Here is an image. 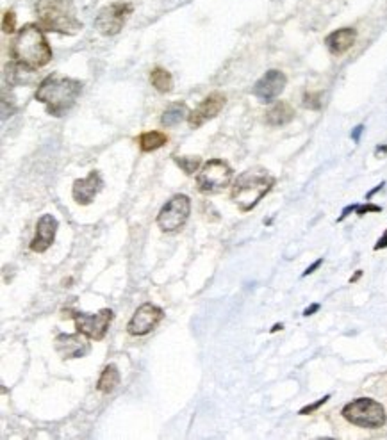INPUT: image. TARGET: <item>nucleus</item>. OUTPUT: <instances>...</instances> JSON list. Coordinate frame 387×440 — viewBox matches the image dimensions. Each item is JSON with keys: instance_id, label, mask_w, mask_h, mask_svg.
<instances>
[{"instance_id": "obj_13", "label": "nucleus", "mask_w": 387, "mask_h": 440, "mask_svg": "<svg viewBox=\"0 0 387 440\" xmlns=\"http://www.w3.org/2000/svg\"><path fill=\"white\" fill-rule=\"evenodd\" d=\"M225 102H227L225 95H221V93H211L209 97L203 98L202 104H200L197 109L190 113V116H188V124H190V127L191 128L202 127L206 121L216 118V116L220 115V111L225 107Z\"/></svg>"}, {"instance_id": "obj_19", "label": "nucleus", "mask_w": 387, "mask_h": 440, "mask_svg": "<svg viewBox=\"0 0 387 440\" xmlns=\"http://www.w3.org/2000/svg\"><path fill=\"white\" fill-rule=\"evenodd\" d=\"M141 152H154L159 150L161 146H164L168 143L166 134L159 132V130H150V132H143L137 137Z\"/></svg>"}, {"instance_id": "obj_24", "label": "nucleus", "mask_w": 387, "mask_h": 440, "mask_svg": "<svg viewBox=\"0 0 387 440\" xmlns=\"http://www.w3.org/2000/svg\"><path fill=\"white\" fill-rule=\"evenodd\" d=\"M2 31L8 32V34H13L16 31V14L13 11H8L4 13V18H2Z\"/></svg>"}, {"instance_id": "obj_16", "label": "nucleus", "mask_w": 387, "mask_h": 440, "mask_svg": "<svg viewBox=\"0 0 387 440\" xmlns=\"http://www.w3.org/2000/svg\"><path fill=\"white\" fill-rule=\"evenodd\" d=\"M355 38H357L355 29H352V27H344V29H338V31H334L332 34L327 36L325 45H327V49L334 54V56H341V54H344L346 50L352 49L353 43H355Z\"/></svg>"}, {"instance_id": "obj_5", "label": "nucleus", "mask_w": 387, "mask_h": 440, "mask_svg": "<svg viewBox=\"0 0 387 440\" xmlns=\"http://www.w3.org/2000/svg\"><path fill=\"white\" fill-rule=\"evenodd\" d=\"M341 414L348 423L359 428H368V430H377V428L384 426L387 419L384 406L371 397H359V400L348 403Z\"/></svg>"}, {"instance_id": "obj_10", "label": "nucleus", "mask_w": 387, "mask_h": 440, "mask_svg": "<svg viewBox=\"0 0 387 440\" xmlns=\"http://www.w3.org/2000/svg\"><path fill=\"white\" fill-rule=\"evenodd\" d=\"M163 317L164 312L157 305L143 303L137 308L136 312H134V316L131 317V321H129L127 325V332L131 335H136V337L150 334L159 323L163 321Z\"/></svg>"}, {"instance_id": "obj_1", "label": "nucleus", "mask_w": 387, "mask_h": 440, "mask_svg": "<svg viewBox=\"0 0 387 440\" xmlns=\"http://www.w3.org/2000/svg\"><path fill=\"white\" fill-rule=\"evenodd\" d=\"M80 93H82V82L65 75L52 73L38 84L34 97L47 107L49 115L59 118L75 106Z\"/></svg>"}, {"instance_id": "obj_29", "label": "nucleus", "mask_w": 387, "mask_h": 440, "mask_svg": "<svg viewBox=\"0 0 387 440\" xmlns=\"http://www.w3.org/2000/svg\"><path fill=\"white\" fill-rule=\"evenodd\" d=\"M364 132V125H357L355 128H353V132H352V139L355 143H359L361 141V134Z\"/></svg>"}, {"instance_id": "obj_30", "label": "nucleus", "mask_w": 387, "mask_h": 440, "mask_svg": "<svg viewBox=\"0 0 387 440\" xmlns=\"http://www.w3.org/2000/svg\"><path fill=\"white\" fill-rule=\"evenodd\" d=\"M384 248H387V230L382 233V238H380L379 241H377V244H375V251L384 250Z\"/></svg>"}, {"instance_id": "obj_31", "label": "nucleus", "mask_w": 387, "mask_h": 440, "mask_svg": "<svg viewBox=\"0 0 387 440\" xmlns=\"http://www.w3.org/2000/svg\"><path fill=\"white\" fill-rule=\"evenodd\" d=\"M318 310H320V303H313V305H311V307L305 308V310H304V316H305V317L313 316V314L318 312Z\"/></svg>"}, {"instance_id": "obj_2", "label": "nucleus", "mask_w": 387, "mask_h": 440, "mask_svg": "<svg viewBox=\"0 0 387 440\" xmlns=\"http://www.w3.org/2000/svg\"><path fill=\"white\" fill-rule=\"evenodd\" d=\"M11 58L16 59L29 68H38L49 65L52 59V49L45 38L41 27L34 23H27L20 29L14 40L11 41Z\"/></svg>"}, {"instance_id": "obj_34", "label": "nucleus", "mask_w": 387, "mask_h": 440, "mask_svg": "<svg viewBox=\"0 0 387 440\" xmlns=\"http://www.w3.org/2000/svg\"><path fill=\"white\" fill-rule=\"evenodd\" d=\"M282 328H284V325H282V323H277V325H275V326H273V328H272V334H275V332L282 330Z\"/></svg>"}, {"instance_id": "obj_22", "label": "nucleus", "mask_w": 387, "mask_h": 440, "mask_svg": "<svg viewBox=\"0 0 387 440\" xmlns=\"http://www.w3.org/2000/svg\"><path fill=\"white\" fill-rule=\"evenodd\" d=\"M186 116L190 115H188V109H186L184 104H173L163 113L161 124H163V127H175V125L181 124Z\"/></svg>"}, {"instance_id": "obj_11", "label": "nucleus", "mask_w": 387, "mask_h": 440, "mask_svg": "<svg viewBox=\"0 0 387 440\" xmlns=\"http://www.w3.org/2000/svg\"><path fill=\"white\" fill-rule=\"evenodd\" d=\"M54 348L63 360H71V358L86 357L91 351V344L88 343L86 335L77 332V334L58 335L54 340Z\"/></svg>"}, {"instance_id": "obj_21", "label": "nucleus", "mask_w": 387, "mask_h": 440, "mask_svg": "<svg viewBox=\"0 0 387 440\" xmlns=\"http://www.w3.org/2000/svg\"><path fill=\"white\" fill-rule=\"evenodd\" d=\"M150 82L159 93H170L173 89V77L164 68H154L150 73Z\"/></svg>"}, {"instance_id": "obj_25", "label": "nucleus", "mask_w": 387, "mask_h": 440, "mask_svg": "<svg viewBox=\"0 0 387 440\" xmlns=\"http://www.w3.org/2000/svg\"><path fill=\"white\" fill-rule=\"evenodd\" d=\"M320 93H307L305 95V100H304V106L309 107V109H320L322 107V102H320Z\"/></svg>"}, {"instance_id": "obj_8", "label": "nucleus", "mask_w": 387, "mask_h": 440, "mask_svg": "<svg viewBox=\"0 0 387 440\" xmlns=\"http://www.w3.org/2000/svg\"><path fill=\"white\" fill-rule=\"evenodd\" d=\"M132 13V5L124 0L113 2V4L106 5L98 11V16L95 20L98 32L104 36H115L124 29L125 22H127L129 14Z\"/></svg>"}, {"instance_id": "obj_3", "label": "nucleus", "mask_w": 387, "mask_h": 440, "mask_svg": "<svg viewBox=\"0 0 387 440\" xmlns=\"http://www.w3.org/2000/svg\"><path fill=\"white\" fill-rule=\"evenodd\" d=\"M36 16L45 31L74 36L82 29V23L77 18L74 0H38Z\"/></svg>"}, {"instance_id": "obj_32", "label": "nucleus", "mask_w": 387, "mask_h": 440, "mask_svg": "<svg viewBox=\"0 0 387 440\" xmlns=\"http://www.w3.org/2000/svg\"><path fill=\"white\" fill-rule=\"evenodd\" d=\"M384 185H386V184H384V182H382V184H379V185H377V187H375V189H373V191H370V193L366 194V198L370 200V198H371V196H373V194H375V193H379V191H380V189H382Z\"/></svg>"}, {"instance_id": "obj_12", "label": "nucleus", "mask_w": 387, "mask_h": 440, "mask_svg": "<svg viewBox=\"0 0 387 440\" xmlns=\"http://www.w3.org/2000/svg\"><path fill=\"white\" fill-rule=\"evenodd\" d=\"M286 84H287L286 75L282 73L280 70H269L266 71L259 80H257L254 89H252V93H254V97L259 98V102H263V104H269V102L275 100V98L284 91Z\"/></svg>"}, {"instance_id": "obj_26", "label": "nucleus", "mask_w": 387, "mask_h": 440, "mask_svg": "<svg viewBox=\"0 0 387 440\" xmlns=\"http://www.w3.org/2000/svg\"><path fill=\"white\" fill-rule=\"evenodd\" d=\"M330 400V396H323L322 400H318L316 403H311V405H307V406H304V408L300 410L298 414L300 415H309V414H313V412H316L318 408H320V406H323L327 403V401Z\"/></svg>"}, {"instance_id": "obj_14", "label": "nucleus", "mask_w": 387, "mask_h": 440, "mask_svg": "<svg viewBox=\"0 0 387 440\" xmlns=\"http://www.w3.org/2000/svg\"><path fill=\"white\" fill-rule=\"evenodd\" d=\"M58 220L52 214H43L36 224V235L31 241V250L36 253H43L52 246L56 232H58Z\"/></svg>"}, {"instance_id": "obj_6", "label": "nucleus", "mask_w": 387, "mask_h": 440, "mask_svg": "<svg viewBox=\"0 0 387 440\" xmlns=\"http://www.w3.org/2000/svg\"><path fill=\"white\" fill-rule=\"evenodd\" d=\"M230 181H232V167L221 159L207 161L197 175L198 189L206 194L220 193L230 184Z\"/></svg>"}, {"instance_id": "obj_15", "label": "nucleus", "mask_w": 387, "mask_h": 440, "mask_svg": "<svg viewBox=\"0 0 387 440\" xmlns=\"http://www.w3.org/2000/svg\"><path fill=\"white\" fill-rule=\"evenodd\" d=\"M102 185H104V182H102L100 173L91 172L88 176L74 182V187H71L74 200L79 205H89L95 200V196L100 193Z\"/></svg>"}, {"instance_id": "obj_17", "label": "nucleus", "mask_w": 387, "mask_h": 440, "mask_svg": "<svg viewBox=\"0 0 387 440\" xmlns=\"http://www.w3.org/2000/svg\"><path fill=\"white\" fill-rule=\"evenodd\" d=\"M5 80L11 86H29V84L36 82V70L18 61L9 62L5 67Z\"/></svg>"}, {"instance_id": "obj_28", "label": "nucleus", "mask_w": 387, "mask_h": 440, "mask_svg": "<svg viewBox=\"0 0 387 440\" xmlns=\"http://www.w3.org/2000/svg\"><path fill=\"white\" fill-rule=\"evenodd\" d=\"M322 264H323V259H318L316 262H314V264H311L307 269H305L304 275H302V277H309V275H313L314 271H316V269L320 268V266H322Z\"/></svg>"}, {"instance_id": "obj_20", "label": "nucleus", "mask_w": 387, "mask_h": 440, "mask_svg": "<svg viewBox=\"0 0 387 440\" xmlns=\"http://www.w3.org/2000/svg\"><path fill=\"white\" fill-rule=\"evenodd\" d=\"M120 383V373L118 369H116V366H106V369L102 371L100 378H98V383H97V389L100 392H104V394H109V392L115 391L116 387H118Z\"/></svg>"}, {"instance_id": "obj_7", "label": "nucleus", "mask_w": 387, "mask_h": 440, "mask_svg": "<svg viewBox=\"0 0 387 440\" xmlns=\"http://www.w3.org/2000/svg\"><path fill=\"white\" fill-rule=\"evenodd\" d=\"M191 212V200L186 194H175L157 214V227L163 232H177L186 224Z\"/></svg>"}, {"instance_id": "obj_4", "label": "nucleus", "mask_w": 387, "mask_h": 440, "mask_svg": "<svg viewBox=\"0 0 387 440\" xmlns=\"http://www.w3.org/2000/svg\"><path fill=\"white\" fill-rule=\"evenodd\" d=\"M273 185H275V178L266 170L252 167L236 178L230 196L239 211L248 212L257 207V203L272 191Z\"/></svg>"}, {"instance_id": "obj_27", "label": "nucleus", "mask_w": 387, "mask_h": 440, "mask_svg": "<svg viewBox=\"0 0 387 440\" xmlns=\"http://www.w3.org/2000/svg\"><path fill=\"white\" fill-rule=\"evenodd\" d=\"M368 212H382L380 205H373V203H366V205H357L355 214L357 216H364Z\"/></svg>"}, {"instance_id": "obj_23", "label": "nucleus", "mask_w": 387, "mask_h": 440, "mask_svg": "<svg viewBox=\"0 0 387 440\" xmlns=\"http://www.w3.org/2000/svg\"><path fill=\"white\" fill-rule=\"evenodd\" d=\"M173 161H175L177 166L181 167L186 175H193L195 172H198L200 163H202L198 155H188V157H173Z\"/></svg>"}, {"instance_id": "obj_18", "label": "nucleus", "mask_w": 387, "mask_h": 440, "mask_svg": "<svg viewBox=\"0 0 387 440\" xmlns=\"http://www.w3.org/2000/svg\"><path fill=\"white\" fill-rule=\"evenodd\" d=\"M293 118H295V109H293L287 102H277V104L266 113V124L272 125V127L287 125Z\"/></svg>"}, {"instance_id": "obj_33", "label": "nucleus", "mask_w": 387, "mask_h": 440, "mask_svg": "<svg viewBox=\"0 0 387 440\" xmlns=\"http://www.w3.org/2000/svg\"><path fill=\"white\" fill-rule=\"evenodd\" d=\"M362 277V271H357L355 275H353L352 278H350V283H353V282H357V280H359V278Z\"/></svg>"}, {"instance_id": "obj_9", "label": "nucleus", "mask_w": 387, "mask_h": 440, "mask_svg": "<svg viewBox=\"0 0 387 440\" xmlns=\"http://www.w3.org/2000/svg\"><path fill=\"white\" fill-rule=\"evenodd\" d=\"M71 317H74L77 332H80V334H84L93 340H102L106 337L107 328L113 321V310L104 308L98 314L71 312Z\"/></svg>"}]
</instances>
